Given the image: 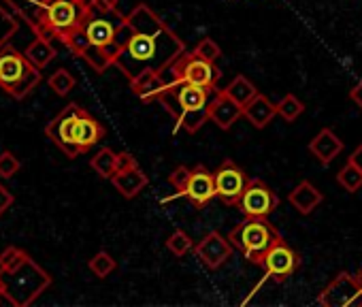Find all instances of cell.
I'll return each instance as SVG.
<instances>
[{"mask_svg": "<svg viewBox=\"0 0 362 307\" xmlns=\"http://www.w3.org/2000/svg\"><path fill=\"white\" fill-rule=\"evenodd\" d=\"M107 58L128 79L151 69L162 71L175 58L186 54L181 41L145 3H139L117 26L113 43L103 47Z\"/></svg>", "mask_w": 362, "mask_h": 307, "instance_id": "1", "label": "cell"}, {"mask_svg": "<svg viewBox=\"0 0 362 307\" xmlns=\"http://www.w3.org/2000/svg\"><path fill=\"white\" fill-rule=\"evenodd\" d=\"M214 92L216 90L201 88L188 81L166 88L158 96V100L175 117L173 132H179L181 128H186L188 132H197L209 120V100Z\"/></svg>", "mask_w": 362, "mask_h": 307, "instance_id": "2", "label": "cell"}, {"mask_svg": "<svg viewBox=\"0 0 362 307\" xmlns=\"http://www.w3.org/2000/svg\"><path fill=\"white\" fill-rule=\"evenodd\" d=\"M0 279H3L5 294L11 299L13 307L33 305L52 286V275L41 269L30 256L16 269L0 273Z\"/></svg>", "mask_w": 362, "mask_h": 307, "instance_id": "3", "label": "cell"}, {"mask_svg": "<svg viewBox=\"0 0 362 307\" xmlns=\"http://www.w3.org/2000/svg\"><path fill=\"white\" fill-rule=\"evenodd\" d=\"M41 69H37L24 54L13 47L0 50V88L13 98H24L41 81Z\"/></svg>", "mask_w": 362, "mask_h": 307, "instance_id": "4", "label": "cell"}, {"mask_svg": "<svg viewBox=\"0 0 362 307\" xmlns=\"http://www.w3.org/2000/svg\"><path fill=\"white\" fill-rule=\"evenodd\" d=\"M277 237L279 233L267 222V218H247L228 235L233 248H237L252 265H262L267 250Z\"/></svg>", "mask_w": 362, "mask_h": 307, "instance_id": "5", "label": "cell"}, {"mask_svg": "<svg viewBox=\"0 0 362 307\" xmlns=\"http://www.w3.org/2000/svg\"><path fill=\"white\" fill-rule=\"evenodd\" d=\"M92 16V7L83 5L81 0H49L43 16V30L39 37L60 41L77 28H83Z\"/></svg>", "mask_w": 362, "mask_h": 307, "instance_id": "6", "label": "cell"}, {"mask_svg": "<svg viewBox=\"0 0 362 307\" xmlns=\"http://www.w3.org/2000/svg\"><path fill=\"white\" fill-rule=\"evenodd\" d=\"M322 307H356L362 305V282L349 273H339L317 296Z\"/></svg>", "mask_w": 362, "mask_h": 307, "instance_id": "7", "label": "cell"}, {"mask_svg": "<svg viewBox=\"0 0 362 307\" xmlns=\"http://www.w3.org/2000/svg\"><path fill=\"white\" fill-rule=\"evenodd\" d=\"M81 113V107L77 103H71L66 109H62L45 128L47 137L66 154V158H77L79 156V147L73 139V128H75V122Z\"/></svg>", "mask_w": 362, "mask_h": 307, "instance_id": "8", "label": "cell"}, {"mask_svg": "<svg viewBox=\"0 0 362 307\" xmlns=\"http://www.w3.org/2000/svg\"><path fill=\"white\" fill-rule=\"evenodd\" d=\"M298 254L281 239L277 237L273 245L267 250L262 267L267 271V279H273L275 284H284L296 269H298Z\"/></svg>", "mask_w": 362, "mask_h": 307, "instance_id": "9", "label": "cell"}, {"mask_svg": "<svg viewBox=\"0 0 362 307\" xmlns=\"http://www.w3.org/2000/svg\"><path fill=\"white\" fill-rule=\"evenodd\" d=\"M279 205L277 195L262 182V180H250L247 188L237 203V207L245 214V218H269Z\"/></svg>", "mask_w": 362, "mask_h": 307, "instance_id": "10", "label": "cell"}, {"mask_svg": "<svg viewBox=\"0 0 362 307\" xmlns=\"http://www.w3.org/2000/svg\"><path fill=\"white\" fill-rule=\"evenodd\" d=\"M179 197L188 199V201L194 205V209L207 207V203L214 201V199L218 197V192H216V175H214L207 167L197 165V167L192 169V175H190L188 186H186L184 190H181V192H175L173 197L164 199V203H168V201H173V199H179Z\"/></svg>", "mask_w": 362, "mask_h": 307, "instance_id": "11", "label": "cell"}, {"mask_svg": "<svg viewBox=\"0 0 362 307\" xmlns=\"http://www.w3.org/2000/svg\"><path fill=\"white\" fill-rule=\"evenodd\" d=\"M214 175H216V192H218V199H222L226 205L235 207L241 201V197H243V192L247 188L250 178L233 161H224Z\"/></svg>", "mask_w": 362, "mask_h": 307, "instance_id": "12", "label": "cell"}, {"mask_svg": "<svg viewBox=\"0 0 362 307\" xmlns=\"http://www.w3.org/2000/svg\"><path fill=\"white\" fill-rule=\"evenodd\" d=\"M233 254V243L228 237L220 235L218 231H211L203 237V241L197 245V256L201 260L203 267L207 269H218L222 267Z\"/></svg>", "mask_w": 362, "mask_h": 307, "instance_id": "13", "label": "cell"}, {"mask_svg": "<svg viewBox=\"0 0 362 307\" xmlns=\"http://www.w3.org/2000/svg\"><path fill=\"white\" fill-rule=\"evenodd\" d=\"M243 115V107L233 100L224 90H216L209 100V122H214L222 130H230L233 124Z\"/></svg>", "mask_w": 362, "mask_h": 307, "instance_id": "14", "label": "cell"}, {"mask_svg": "<svg viewBox=\"0 0 362 307\" xmlns=\"http://www.w3.org/2000/svg\"><path fill=\"white\" fill-rule=\"evenodd\" d=\"M105 137V128L103 124L92 117L86 109H81L77 122H75V128H73V139L79 147V151H88L90 147H94L100 139Z\"/></svg>", "mask_w": 362, "mask_h": 307, "instance_id": "15", "label": "cell"}, {"mask_svg": "<svg viewBox=\"0 0 362 307\" xmlns=\"http://www.w3.org/2000/svg\"><path fill=\"white\" fill-rule=\"evenodd\" d=\"M309 151L317 158L320 165H330L339 154L343 151V141L330 130V128H322L309 143Z\"/></svg>", "mask_w": 362, "mask_h": 307, "instance_id": "16", "label": "cell"}, {"mask_svg": "<svg viewBox=\"0 0 362 307\" xmlns=\"http://www.w3.org/2000/svg\"><path fill=\"white\" fill-rule=\"evenodd\" d=\"M275 115H277V105L271 103V100H269L264 94H260V92L243 107V117H247V122H250L254 128H258V130L267 128V126L273 122Z\"/></svg>", "mask_w": 362, "mask_h": 307, "instance_id": "17", "label": "cell"}, {"mask_svg": "<svg viewBox=\"0 0 362 307\" xmlns=\"http://www.w3.org/2000/svg\"><path fill=\"white\" fill-rule=\"evenodd\" d=\"M122 20H124V18H122ZM122 20H119V22H122ZM119 22L113 24L111 20H107V16L92 13L90 20L86 22L83 30H86V35L90 37V43H92V45H96V47H107L109 43H113Z\"/></svg>", "mask_w": 362, "mask_h": 307, "instance_id": "18", "label": "cell"}, {"mask_svg": "<svg viewBox=\"0 0 362 307\" xmlns=\"http://www.w3.org/2000/svg\"><path fill=\"white\" fill-rule=\"evenodd\" d=\"M115 190L124 197V199H134L147 184V175L139 169V165L130 167V169H124V171H117L113 178H111Z\"/></svg>", "mask_w": 362, "mask_h": 307, "instance_id": "19", "label": "cell"}, {"mask_svg": "<svg viewBox=\"0 0 362 307\" xmlns=\"http://www.w3.org/2000/svg\"><path fill=\"white\" fill-rule=\"evenodd\" d=\"M288 201H290V205H292L298 214L309 216V214L324 201V197H322V192H320L311 182L303 180L296 188H292V192L288 195Z\"/></svg>", "mask_w": 362, "mask_h": 307, "instance_id": "20", "label": "cell"}, {"mask_svg": "<svg viewBox=\"0 0 362 307\" xmlns=\"http://www.w3.org/2000/svg\"><path fill=\"white\" fill-rule=\"evenodd\" d=\"M130 88L141 100H156L166 90V83L158 71L147 69V71L139 73L134 79H130Z\"/></svg>", "mask_w": 362, "mask_h": 307, "instance_id": "21", "label": "cell"}, {"mask_svg": "<svg viewBox=\"0 0 362 307\" xmlns=\"http://www.w3.org/2000/svg\"><path fill=\"white\" fill-rule=\"evenodd\" d=\"M24 56H26L37 69H45V66L56 58V50H54V45L49 43V39L37 37V39L28 45V50L24 52Z\"/></svg>", "mask_w": 362, "mask_h": 307, "instance_id": "22", "label": "cell"}, {"mask_svg": "<svg viewBox=\"0 0 362 307\" xmlns=\"http://www.w3.org/2000/svg\"><path fill=\"white\" fill-rule=\"evenodd\" d=\"M90 167L103 178V180H111L117 171V154L109 147H103L98 149L92 161H90Z\"/></svg>", "mask_w": 362, "mask_h": 307, "instance_id": "23", "label": "cell"}, {"mask_svg": "<svg viewBox=\"0 0 362 307\" xmlns=\"http://www.w3.org/2000/svg\"><path fill=\"white\" fill-rule=\"evenodd\" d=\"M224 92H226L233 100H237L241 107H245V105L258 94V88H256L245 75H237V77L224 88Z\"/></svg>", "mask_w": 362, "mask_h": 307, "instance_id": "24", "label": "cell"}, {"mask_svg": "<svg viewBox=\"0 0 362 307\" xmlns=\"http://www.w3.org/2000/svg\"><path fill=\"white\" fill-rule=\"evenodd\" d=\"M337 184H339L345 192L354 195V192H358V190L362 188V171H360L356 165H351V163L347 161V165L341 167L339 173H337Z\"/></svg>", "mask_w": 362, "mask_h": 307, "instance_id": "25", "label": "cell"}, {"mask_svg": "<svg viewBox=\"0 0 362 307\" xmlns=\"http://www.w3.org/2000/svg\"><path fill=\"white\" fill-rule=\"evenodd\" d=\"M88 267H90V271H92L96 277H107V275H111V273L115 271L117 262H115V258H113L109 252L103 250V252H98V254H94V256L90 258Z\"/></svg>", "mask_w": 362, "mask_h": 307, "instance_id": "26", "label": "cell"}, {"mask_svg": "<svg viewBox=\"0 0 362 307\" xmlns=\"http://www.w3.org/2000/svg\"><path fill=\"white\" fill-rule=\"evenodd\" d=\"M303 111H305V105H303L294 94H286V96L277 103V115H281L286 122H294Z\"/></svg>", "mask_w": 362, "mask_h": 307, "instance_id": "27", "label": "cell"}, {"mask_svg": "<svg viewBox=\"0 0 362 307\" xmlns=\"http://www.w3.org/2000/svg\"><path fill=\"white\" fill-rule=\"evenodd\" d=\"M166 248L173 256L181 258V256H186L190 250H192V239L188 233L184 231H175L168 239H166Z\"/></svg>", "mask_w": 362, "mask_h": 307, "instance_id": "28", "label": "cell"}, {"mask_svg": "<svg viewBox=\"0 0 362 307\" xmlns=\"http://www.w3.org/2000/svg\"><path fill=\"white\" fill-rule=\"evenodd\" d=\"M49 88L58 94V96H66L73 88H75V77L66 71V69H58L49 79H47Z\"/></svg>", "mask_w": 362, "mask_h": 307, "instance_id": "29", "label": "cell"}, {"mask_svg": "<svg viewBox=\"0 0 362 307\" xmlns=\"http://www.w3.org/2000/svg\"><path fill=\"white\" fill-rule=\"evenodd\" d=\"M81 58H83L96 73H103V71H107L109 66H113V62L107 58L105 50H103V47H96V45H90Z\"/></svg>", "mask_w": 362, "mask_h": 307, "instance_id": "30", "label": "cell"}, {"mask_svg": "<svg viewBox=\"0 0 362 307\" xmlns=\"http://www.w3.org/2000/svg\"><path fill=\"white\" fill-rule=\"evenodd\" d=\"M62 43H64L75 56H83L86 50L92 45V43H90V37L86 35L83 28H77V30H73L71 35H66V37L62 39Z\"/></svg>", "mask_w": 362, "mask_h": 307, "instance_id": "31", "label": "cell"}, {"mask_svg": "<svg viewBox=\"0 0 362 307\" xmlns=\"http://www.w3.org/2000/svg\"><path fill=\"white\" fill-rule=\"evenodd\" d=\"M18 30V18H13L3 5H0V50L16 35Z\"/></svg>", "mask_w": 362, "mask_h": 307, "instance_id": "32", "label": "cell"}, {"mask_svg": "<svg viewBox=\"0 0 362 307\" xmlns=\"http://www.w3.org/2000/svg\"><path fill=\"white\" fill-rule=\"evenodd\" d=\"M199 58H203V60H209V62H216L220 56H222V50H220V45L214 41V39H201L199 43H197V47L192 50Z\"/></svg>", "mask_w": 362, "mask_h": 307, "instance_id": "33", "label": "cell"}, {"mask_svg": "<svg viewBox=\"0 0 362 307\" xmlns=\"http://www.w3.org/2000/svg\"><path fill=\"white\" fill-rule=\"evenodd\" d=\"M28 258V254L16 245L7 248L3 254H0V265H3V271H9V269H16L18 265H22L24 260Z\"/></svg>", "mask_w": 362, "mask_h": 307, "instance_id": "34", "label": "cell"}, {"mask_svg": "<svg viewBox=\"0 0 362 307\" xmlns=\"http://www.w3.org/2000/svg\"><path fill=\"white\" fill-rule=\"evenodd\" d=\"M20 161L13 156L11 151H3L0 154V178L3 180H11L18 171H20Z\"/></svg>", "mask_w": 362, "mask_h": 307, "instance_id": "35", "label": "cell"}, {"mask_svg": "<svg viewBox=\"0 0 362 307\" xmlns=\"http://www.w3.org/2000/svg\"><path fill=\"white\" fill-rule=\"evenodd\" d=\"M190 175H192V169H188V167H184V165H179V167L168 175V184H170L177 192H181V190H184V188L188 186Z\"/></svg>", "mask_w": 362, "mask_h": 307, "instance_id": "36", "label": "cell"}, {"mask_svg": "<svg viewBox=\"0 0 362 307\" xmlns=\"http://www.w3.org/2000/svg\"><path fill=\"white\" fill-rule=\"evenodd\" d=\"M92 13H100V16L117 13V0H94Z\"/></svg>", "mask_w": 362, "mask_h": 307, "instance_id": "37", "label": "cell"}, {"mask_svg": "<svg viewBox=\"0 0 362 307\" xmlns=\"http://www.w3.org/2000/svg\"><path fill=\"white\" fill-rule=\"evenodd\" d=\"M13 201H16V197H13L3 184H0V216H3V214L13 205Z\"/></svg>", "mask_w": 362, "mask_h": 307, "instance_id": "38", "label": "cell"}, {"mask_svg": "<svg viewBox=\"0 0 362 307\" xmlns=\"http://www.w3.org/2000/svg\"><path fill=\"white\" fill-rule=\"evenodd\" d=\"M136 165V161H134V156H130L128 151H119L117 154V171H124V169H130V167H134ZM115 171V173H117Z\"/></svg>", "mask_w": 362, "mask_h": 307, "instance_id": "39", "label": "cell"}, {"mask_svg": "<svg viewBox=\"0 0 362 307\" xmlns=\"http://www.w3.org/2000/svg\"><path fill=\"white\" fill-rule=\"evenodd\" d=\"M349 98L354 100V105H356L358 109H362V79L349 90Z\"/></svg>", "mask_w": 362, "mask_h": 307, "instance_id": "40", "label": "cell"}, {"mask_svg": "<svg viewBox=\"0 0 362 307\" xmlns=\"http://www.w3.org/2000/svg\"><path fill=\"white\" fill-rule=\"evenodd\" d=\"M349 163H351V165H356V167H358V169L362 171V143H360V145H358V147H356V149L351 151V156H349Z\"/></svg>", "mask_w": 362, "mask_h": 307, "instance_id": "41", "label": "cell"}, {"mask_svg": "<svg viewBox=\"0 0 362 307\" xmlns=\"http://www.w3.org/2000/svg\"><path fill=\"white\" fill-rule=\"evenodd\" d=\"M81 3H83V5H88V7H92V3H94V0H81Z\"/></svg>", "mask_w": 362, "mask_h": 307, "instance_id": "42", "label": "cell"}, {"mask_svg": "<svg viewBox=\"0 0 362 307\" xmlns=\"http://www.w3.org/2000/svg\"><path fill=\"white\" fill-rule=\"evenodd\" d=\"M360 282H362V271H360Z\"/></svg>", "mask_w": 362, "mask_h": 307, "instance_id": "43", "label": "cell"}, {"mask_svg": "<svg viewBox=\"0 0 362 307\" xmlns=\"http://www.w3.org/2000/svg\"><path fill=\"white\" fill-rule=\"evenodd\" d=\"M45 3H49V0H45Z\"/></svg>", "mask_w": 362, "mask_h": 307, "instance_id": "44", "label": "cell"}]
</instances>
